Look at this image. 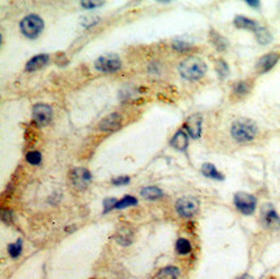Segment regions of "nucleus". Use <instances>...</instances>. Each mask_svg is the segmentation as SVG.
<instances>
[{"label": "nucleus", "instance_id": "obj_21", "mask_svg": "<svg viewBox=\"0 0 280 279\" xmlns=\"http://www.w3.org/2000/svg\"><path fill=\"white\" fill-rule=\"evenodd\" d=\"M251 91V83L244 80V82H237L234 87V93L237 96H245Z\"/></svg>", "mask_w": 280, "mask_h": 279}, {"label": "nucleus", "instance_id": "obj_22", "mask_svg": "<svg viewBox=\"0 0 280 279\" xmlns=\"http://www.w3.org/2000/svg\"><path fill=\"white\" fill-rule=\"evenodd\" d=\"M212 43L215 44V48L217 49H219V51H223V49H226L227 47V40L225 39L223 37H221L219 34L215 33V31H212Z\"/></svg>", "mask_w": 280, "mask_h": 279}, {"label": "nucleus", "instance_id": "obj_20", "mask_svg": "<svg viewBox=\"0 0 280 279\" xmlns=\"http://www.w3.org/2000/svg\"><path fill=\"white\" fill-rule=\"evenodd\" d=\"M176 250L180 255H187L190 254L193 247H191V243L189 240L185 239V238H180L176 243Z\"/></svg>", "mask_w": 280, "mask_h": 279}, {"label": "nucleus", "instance_id": "obj_32", "mask_svg": "<svg viewBox=\"0 0 280 279\" xmlns=\"http://www.w3.org/2000/svg\"><path fill=\"white\" fill-rule=\"evenodd\" d=\"M248 4H249V5H252V7H258V5H259L258 1H255V3H252V1H248Z\"/></svg>", "mask_w": 280, "mask_h": 279}, {"label": "nucleus", "instance_id": "obj_27", "mask_svg": "<svg viewBox=\"0 0 280 279\" xmlns=\"http://www.w3.org/2000/svg\"><path fill=\"white\" fill-rule=\"evenodd\" d=\"M130 178L128 176H120V177H116L112 180V184L116 186H122V185H127V184H129Z\"/></svg>", "mask_w": 280, "mask_h": 279}, {"label": "nucleus", "instance_id": "obj_30", "mask_svg": "<svg viewBox=\"0 0 280 279\" xmlns=\"http://www.w3.org/2000/svg\"><path fill=\"white\" fill-rule=\"evenodd\" d=\"M82 5L84 8H86V9H92V8H96V7H100V5H102V3H93V1H83Z\"/></svg>", "mask_w": 280, "mask_h": 279}, {"label": "nucleus", "instance_id": "obj_18", "mask_svg": "<svg viewBox=\"0 0 280 279\" xmlns=\"http://www.w3.org/2000/svg\"><path fill=\"white\" fill-rule=\"evenodd\" d=\"M201 173L209 178H215V180H223L222 173H219L217 168L211 163H204L201 167Z\"/></svg>", "mask_w": 280, "mask_h": 279}, {"label": "nucleus", "instance_id": "obj_12", "mask_svg": "<svg viewBox=\"0 0 280 279\" xmlns=\"http://www.w3.org/2000/svg\"><path fill=\"white\" fill-rule=\"evenodd\" d=\"M186 129L191 137L198 138L201 133V116L193 115L186 122Z\"/></svg>", "mask_w": 280, "mask_h": 279}, {"label": "nucleus", "instance_id": "obj_13", "mask_svg": "<svg viewBox=\"0 0 280 279\" xmlns=\"http://www.w3.org/2000/svg\"><path fill=\"white\" fill-rule=\"evenodd\" d=\"M171 145L177 150H183L187 149V145H189V137L185 130H178L174 136H173L172 141H171Z\"/></svg>", "mask_w": 280, "mask_h": 279}, {"label": "nucleus", "instance_id": "obj_15", "mask_svg": "<svg viewBox=\"0 0 280 279\" xmlns=\"http://www.w3.org/2000/svg\"><path fill=\"white\" fill-rule=\"evenodd\" d=\"M234 25L239 27V29H249L256 31L258 25H257V22L253 21V20L248 19V17H244V16H237L235 20H234Z\"/></svg>", "mask_w": 280, "mask_h": 279}, {"label": "nucleus", "instance_id": "obj_2", "mask_svg": "<svg viewBox=\"0 0 280 279\" xmlns=\"http://www.w3.org/2000/svg\"><path fill=\"white\" fill-rule=\"evenodd\" d=\"M258 133V128L249 119H237L231 126V136L237 142L252 141Z\"/></svg>", "mask_w": 280, "mask_h": 279}, {"label": "nucleus", "instance_id": "obj_25", "mask_svg": "<svg viewBox=\"0 0 280 279\" xmlns=\"http://www.w3.org/2000/svg\"><path fill=\"white\" fill-rule=\"evenodd\" d=\"M215 70H217V73L221 78H225V76L229 75V66L223 60H218L215 62Z\"/></svg>", "mask_w": 280, "mask_h": 279}, {"label": "nucleus", "instance_id": "obj_8", "mask_svg": "<svg viewBox=\"0 0 280 279\" xmlns=\"http://www.w3.org/2000/svg\"><path fill=\"white\" fill-rule=\"evenodd\" d=\"M90 181H92V174L86 168H75L71 172L72 185L75 186L76 189H79V190L86 189V186L89 185Z\"/></svg>", "mask_w": 280, "mask_h": 279}, {"label": "nucleus", "instance_id": "obj_26", "mask_svg": "<svg viewBox=\"0 0 280 279\" xmlns=\"http://www.w3.org/2000/svg\"><path fill=\"white\" fill-rule=\"evenodd\" d=\"M26 160L33 166H38L42 162V155H40L39 151H31L26 155Z\"/></svg>", "mask_w": 280, "mask_h": 279}, {"label": "nucleus", "instance_id": "obj_4", "mask_svg": "<svg viewBox=\"0 0 280 279\" xmlns=\"http://www.w3.org/2000/svg\"><path fill=\"white\" fill-rule=\"evenodd\" d=\"M234 204L237 208V211H240L243 215H252L256 210L257 200L252 194L240 192L237 193L234 196Z\"/></svg>", "mask_w": 280, "mask_h": 279}, {"label": "nucleus", "instance_id": "obj_28", "mask_svg": "<svg viewBox=\"0 0 280 279\" xmlns=\"http://www.w3.org/2000/svg\"><path fill=\"white\" fill-rule=\"evenodd\" d=\"M116 203H118V200L114 199V198H110V199H105V202H104L105 214H106V212H108V211H111L112 208H115Z\"/></svg>", "mask_w": 280, "mask_h": 279}, {"label": "nucleus", "instance_id": "obj_11", "mask_svg": "<svg viewBox=\"0 0 280 279\" xmlns=\"http://www.w3.org/2000/svg\"><path fill=\"white\" fill-rule=\"evenodd\" d=\"M280 56L278 53H269V55L263 56L258 60L256 69L258 70L259 73H267L269 70H271L274 66L277 65V62L279 61Z\"/></svg>", "mask_w": 280, "mask_h": 279}, {"label": "nucleus", "instance_id": "obj_31", "mask_svg": "<svg viewBox=\"0 0 280 279\" xmlns=\"http://www.w3.org/2000/svg\"><path fill=\"white\" fill-rule=\"evenodd\" d=\"M237 279H253V278H252L251 276H248V274H244V276H240L239 278H237Z\"/></svg>", "mask_w": 280, "mask_h": 279}, {"label": "nucleus", "instance_id": "obj_1", "mask_svg": "<svg viewBox=\"0 0 280 279\" xmlns=\"http://www.w3.org/2000/svg\"><path fill=\"white\" fill-rule=\"evenodd\" d=\"M207 73L205 62L199 57H189L180 65V74L187 80H199Z\"/></svg>", "mask_w": 280, "mask_h": 279}, {"label": "nucleus", "instance_id": "obj_6", "mask_svg": "<svg viewBox=\"0 0 280 279\" xmlns=\"http://www.w3.org/2000/svg\"><path fill=\"white\" fill-rule=\"evenodd\" d=\"M94 66L102 73H115L122 67V61L116 55H104L96 60Z\"/></svg>", "mask_w": 280, "mask_h": 279}, {"label": "nucleus", "instance_id": "obj_5", "mask_svg": "<svg viewBox=\"0 0 280 279\" xmlns=\"http://www.w3.org/2000/svg\"><path fill=\"white\" fill-rule=\"evenodd\" d=\"M199 210V202L194 196H183L177 200L176 211L181 217H193Z\"/></svg>", "mask_w": 280, "mask_h": 279}, {"label": "nucleus", "instance_id": "obj_16", "mask_svg": "<svg viewBox=\"0 0 280 279\" xmlns=\"http://www.w3.org/2000/svg\"><path fill=\"white\" fill-rule=\"evenodd\" d=\"M141 195L144 196L145 199H159V198H162L164 194L158 186H148V188H144L141 190Z\"/></svg>", "mask_w": 280, "mask_h": 279}, {"label": "nucleus", "instance_id": "obj_19", "mask_svg": "<svg viewBox=\"0 0 280 279\" xmlns=\"http://www.w3.org/2000/svg\"><path fill=\"white\" fill-rule=\"evenodd\" d=\"M256 34V38H257V40H258L259 43L261 44H267L271 42V34L267 31V29H265V27H261V26H258L257 27V30L255 31Z\"/></svg>", "mask_w": 280, "mask_h": 279}, {"label": "nucleus", "instance_id": "obj_29", "mask_svg": "<svg viewBox=\"0 0 280 279\" xmlns=\"http://www.w3.org/2000/svg\"><path fill=\"white\" fill-rule=\"evenodd\" d=\"M174 48H176L177 51H186V49L190 48V44L185 43V42H177V43L174 44Z\"/></svg>", "mask_w": 280, "mask_h": 279}, {"label": "nucleus", "instance_id": "obj_23", "mask_svg": "<svg viewBox=\"0 0 280 279\" xmlns=\"http://www.w3.org/2000/svg\"><path fill=\"white\" fill-rule=\"evenodd\" d=\"M137 204V199L134 196L132 195H126L123 198L122 200H119L118 203H116L115 208L116 210H123V208H127V207H132L136 206Z\"/></svg>", "mask_w": 280, "mask_h": 279}, {"label": "nucleus", "instance_id": "obj_24", "mask_svg": "<svg viewBox=\"0 0 280 279\" xmlns=\"http://www.w3.org/2000/svg\"><path fill=\"white\" fill-rule=\"evenodd\" d=\"M8 252H9V256L13 258H17L22 252V242L18 240L16 243H12L8 246Z\"/></svg>", "mask_w": 280, "mask_h": 279}, {"label": "nucleus", "instance_id": "obj_17", "mask_svg": "<svg viewBox=\"0 0 280 279\" xmlns=\"http://www.w3.org/2000/svg\"><path fill=\"white\" fill-rule=\"evenodd\" d=\"M180 277V269L176 266H167L159 272L156 279H177Z\"/></svg>", "mask_w": 280, "mask_h": 279}, {"label": "nucleus", "instance_id": "obj_9", "mask_svg": "<svg viewBox=\"0 0 280 279\" xmlns=\"http://www.w3.org/2000/svg\"><path fill=\"white\" fill-rule=\"evenodd\" d=\"M262 224L267 229H280V217L271 204H266L262 208Z\"/></svg>", "mask_w": 280, "mask_h": 279}, {"label": "nucleus", "instance_id": "obj_3", "mask_svg": "<svg viewBox=\"0 0 280 279\" xmlns=\"http://www.w3.org/2000/svg\"><path fill=\"white\" fill-rule=\"evenodd\" d=\"M20 27L25 37L34 39V38L39 37L40 33L43 31L44 22L38 15H29L22 20Z\"/></svg>", "mask_w": 280, "mask_h": 279}, {"label": "nucleus", "instance_id": "obj_7", "mask_svg": "<svg viewBox=\"0 0 280 279\" xmlns=\"http://www.w3.org/2000/svg\"><path fill=\"white\" fill-rule=\"evenodd\" d=\"M52 115H53V111H52L50 106L45 105V104H38V105L34 106L33 119L40 127L47 126L52 120Z\"/></svg>", "mask_w": 280, "mask_h": 279}, {"label": "nucleus", "instance_id": "obj_14", "mask_svg": "<svg viewBox=\"0 0 280 279\" xmlns=\"http://www.w3.org/2000/svg\"><path fill=\"white\" fill-rule=\"evenodd\" d=\"M49 61V57L47 55H38L33 57L27 64H26V70L27 71H35V70L42 69Z\"/></svg>", "mask_w": 280, "mask_h": 279}, {"label": "nucleus", "instance_id": "obj_10", "mask_svg": "<svg viewBox=\"0 0 280 279\" xmlns=\"http://www.w3.org/2000/svg\"><path fill=\"white\" fill-rule=\"evenodd\" d=\"M122 126V116L118 112H112L100 122V129L104 132H112Z\"/></svg>", "mask_w": 280, "mask_h": 279}]
</instances>
